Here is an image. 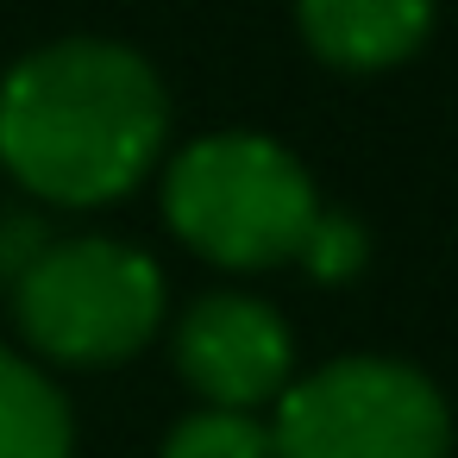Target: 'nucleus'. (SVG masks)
<instances>
[{"label": "nucleus", "instance_id": "obj_1", "mask_svg": "<svg viewBox=\"0 0 458 458\" xmlns=\"http://www.w3.org/2000/svg\"><path fill=\"white\" fill-rule=\"evenodd\" d=\"M170 139L164 76L114 38H57L0 82V164L51 208L132 195Z\"/></svg>", "mask_w": 458, "mask_h": 458}, {"label": "nucleus", "instance_id": "obj_2", "mask_svg": "<svg viewBox=\"0 0 458 458\" xmlns=\"http://www.w3.org/2000/svg\"><path fill=\"white\" fill-rule=\"evenodd\" d=\"M320 214L301 157L264 132H214L170 157L164 220L170 233L220 270L295 264L308 220Z\"/></svg>", "mask_w": 458, "mask_h": 458}, {"label": "nucleus", "instance_id": "obj_3", "mask_svg": "<svg viewBox=\"0 0 458 458\" xmlns=\"http://www.w3.org/2000/svg\"><path fill=\"white\" fill-rule=\"evenodd\" d=\"M26 345L64 370H107L139 358L164 327V270L126 239H51L13 283Z\"/></svg>", "mask_w": 458, "mask_h": 458}, {"label": "nucleus", "instance_id": "obj_4", "mask_svg": "<svg viewBox=\"0 0 458 458\" xmlns=\"http://www.w3.org/2000/svg\"><path fill=\"white\" fill-rule=\"evenodd\" d=\"M276 458H452L439 383L402 358L345 352L276 395Z\"/></svg>", "mask_w": 458, "mask_h": 458}, {"label": "nucleus", "instance_id": "obj_5", "mask_svg": "<svg viewBox=\"0 0 458 458\" xmlns=\"http://www.w3.org/2000/svg\"><path fill=\"white\" fill-rule=\"evenodd\" d=\"M170 358L201 408H264L289 389L295 339L258 295H201L195 308H182Z\"/></svg>", "mask_w": 458, "mask_h": 458}, {"label": "nucleus", "instance_id": "obj_6", "mask_svg": "<svg viewBox=\"0 0 458 458\" xmlns=\"http://www.w3.org/2000/svg\"><path fill=\"white\" fill-rule=\"evenodd\" d=\"M439 0H295L308 51L345 76H377L408 64L433 32Z\"/></svg>", "mask_w": 458, "mask_h": 458}, {"label": "nucleus", "instance_id": "obj_7", "mask_svg": "<svg viewBox=\"0 0 458 458\" xmlns=\"http://www.w3.org/2000/svg\"><path fill=\"white\" fill-rule=\"evenodd\" d=\"M70 452L76 420L64 389L32 358L0 345V458H70Z\"/></svg>", "mask_w": 458, "mask_h": 458}, {"label": "nucleus", "instance_id": "obj_8", "mask_svg": "<svg viewBox=\"0 0 458 458\" xmlns=\"http://www.w3.org/2000/svg\"><path fill=\"white\" fill-rule=\"evenodd\" d=\"M157 458H276V445L270 420H258L251 408H195L164 433Z\"/></svg>", "mask_w": 458, "mask_h": 458}, {"label": "nucleus", "instance_id": "obj_9", "mask_svg": "<svg viewBox=\"0 0 458 458\" xmlns=\"http://www.w3.org/2000/svg\"><path fill=\"white\" fill-rule=\"evenodd\" d=\"M295 264L314 276V283H352L364 264H370V233L345 214V208H320L301 233V251Z\"/></svg>", "mask_w": 458, "mask_h": 458}, {"label": "nucleus", "instance_id": "obj_10", "mask_svg": "<svg viewBox=\"0 0 458 458\" xmlns=\"http://www.w3.org/2000/svg\"><path fill=\"white\" fill-rule=\"evenodd\" d=\"M45 245H51V226L38 214H0V289H13Z\"/></svg>", "mask_w": 458, "mask_h": 458}]
</instances>
